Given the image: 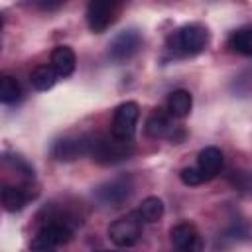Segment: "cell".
<instances>
[{
	"mask_svg": "<svg viewBox=\"0 0 252 252\" xmlns=\"http://www.w3.org/2000/svg\"><path fill=\"white\" fill-rule=\"evenodd\" d=\"M51 67L57 73V77H69L77 67L75 51L69 45H59L51 51Z\"/></svg>",
	"mask_w": 252,
	"mask_h": 252,
	"instance_id": "7c38bea8",
	"label": "cell"
},
{
	"mask_svg": "<svg viewBox=\"0 0 252 252\" xmlns=\"http://www.w3.org/2000/svg\"><path fill=\"white\" fill-rule=\"evenodd\" d=\"M93 136L89 134H79V136H63L53 142L51 146V156L57 161H75L83 156L91 154L93 148Z\"/></svg>",
	"mask_w": 252,
	"mask_h": 252,
	"instance_id": "8992f818",
	"label": "cell"
},
{
	"mask_svg": "<svg viewBox=\"0 0 252 252\" xmlns=\"http://www.w3.org/2000/svg\"><path fill=\"white\" fill-rule=\"evenodd\" d=\"M138 215L146 222H158L163 217V201L159 197H146L138 209Z\"/></svg>",
	"mask_w": 252,
	"mask_h": 252,
	"instance_id": "ac0fdd59",
	"label": "cell"
},
{
	"mask_svg": "<svg viewBox=\"0 0 252 252\" xmlns=\"http://www.w3.org/2000/svg\"><path fill=\"white\" fill-rule=\"evenodd\" d=\"M73 236V228L71 224L63 222V220H49L45 222L37 234L33 236V240L30 242V248L32 250H53V248H59L63 244H67Z\"/></svg>",
	"mask_w": 252,
	"mask_h": 252,
	"instance_id": "277c9868",
	"label": "cell"
},
{
	"mask_svg": "<svg viewBox=\"0 0 252 252\" xmlns=\"http://www.w3.org/2000/svg\"><path fill=\"white\" fill-rule=\"evenodd\" d=\"M120 2L122 0H89L87 24H89L91 32H94V33L106 32L118 16Z\"/></svg>",
	"mask_w": 252,
	"mask_h": 252,
	"instance_id": "52a82bcc",
	"label": "cell"
},
{
	"mask_svg": "<svg viewBox=\"0 0 252 252\" xmlns=\"http://www.w3.org/2000/svg\"><path fill=\"white\" fill-rule=\"evenodd\" d=\"M179 177H181V181H183L185 185H189V187H195V185H201L203 181H207L205 175L201 173V169H199L197 165H195V167H185V169H181Z\"/></svg>",
	"mask_w": 252,
	"mask_h": 252,
	"instance_id": "ffe728a7",
	"label": "cell"
},
{
	"mask_svg": "<svg viewBox=\"0 0 252 252\" xmlns=\"http://www.w3.org/2000/svg\"><path fill=\"white\" fill-rule=\"evenodd\" d=\"M2 24H4V16L0 14V28H2Z\"/></svg>",
	"mask_w": 252,
	"mask_h": 252,
	"instance_id": "7402d4cb",
	"label": "cell"
},
{
	"mask_svg": "<svg viewBox=\"0 0 252 252\" xmlns=\"http://www.w3.org/2000/svg\"><path fill=\"white\" fill-rule=\"evenodd\" d=\"M191 106H193V96L185 89L173 91L169 94V98H167V112L173 118H185V116H189Z\"/></svg>",
	"mask_w": 252,
	"mask_h": 252,
	"instance_id": "5bb4252c",
	"label": "cell"
},
{
	"mask_svg": "<svg viewBox=\"0 0 252 252\" xmlns=\"http://www.w3.org/2000/svg\"><path fill=\"white\" fill-rule=\"evenodd\" d=\"M138 116H140V108L132 100L116 106L114 116H112V136H116L120 140H132L136 134Z\"/></svg>",
	"mask_w": 252,
	"mask_h": 252,
	"instance_id": "ba28073f",
	"label": "cell"
},
{
	"mask_svg": "<svg viewBox=\"0 0 252 252\" xmlns=\"http://www.w3.org/2000/svg\"><path fill=\"white\" fill-rule=\"evenodd\" d=\"M222 163H224L222 152L219 148H215V146H209V148L201 150L199 156H197V167L201 169V173L205 175L207 181L220 173Z\"/></svg>",
	"mask_w": 252,
	"mask_h": 252,
	"instance_id": "30bf717a",
	"label": "cell"
},
{
	"mask_svg": "<svg viewBox=\"0 0 252 252\" xmlns=\"http://www.w3.org/2000/svg\"><path fill=\"white\" fill-rule=\"evenodd\" d=\"M57 79H59V77H57V73L53 71L51 65H39V67H35V69L32 71V75H30L32 87H33L35 91H49V89L55 85Z\"/></svg>",
	"mask_w": 252,
	"mask_h": 252,
	"instance_id": "e0dca14e",
	"label": "cell"
},
{
	"mask_svg": "<svg viewBox=\"0 0 252 252\" xmlns=\"http://www.w3.org/2000/svg\"><path fill=\"white\" fill-rule=\"evenodd\" d=\"M209 43V32L201 24H185L169 37V47L181 55H197Z\"/></svg>",
	"mask_w": 252,
	"mask_h": 252,
	"instance_id": "7a4b0ae2",
	"label": "cell"
},
{
	"mask_svg": "<svg viewBox=\"0 0 252 252\" xmlns=\"http://www.w3.org/2000/svg\"><path fill=\"white\" fill-rule=\"evenodd\" d=\"M0 201L4 205L6 211L10 213H18L22 211L28 201H30V195L22 189V187H16V185H6L2 191H0Z\"/></svg>",
	"mask_w": 252,
	"mask_h": 252,
	"instance_id": "9a60e30c",
	"label": "cell"
},
{
	"mask_svg": "<svg viewBox=\"0 0 252 252\" xmlns=\"http://www.w3.org/2000/svg\"><path fill=\"white\" fill-rule=\"evenodd\" d=\"M171 244L179 250H195L199 246V232L189 222H179L169 230Z\"/></svg>",
	"mask_w": 252,
	"mask_h": 252,
	"instance_id": "8fae6325",
	"label": "cell"
},
{
	"mask_svg": "<svg viewBox=\"0 0 252 252\" xmlns=\"http://www.w3.org/2000/svg\"><path fill=\"white\" fill-rule=\"evenodd\" d=\"M142 217L138 215V211L128 213L126 217H120L118 220H114L108 228V236L116 246L128 248L134 246L140 238H142Z\"/></svg>",
	"mask_w": 252,
	"mask_h": 252,
	"instance_id": "5b68a950",
	"label": "cell"
},
{
	"mask_svg": "<svg viewBox=\"0 0 252 252\" xmlns=\"http://www.w3.org/2000/svg\"><path fill=\"white\" fill-rule=\"evenodd\" d=\"M228 47L234 53L250 57L252 55V28L250 26H242L236 32H232V35L228 37Z\"/></svg>",
	"mask_w": 252,
	"mask_h": 252,
	"instance_id": "2e32d148",
	"label": "cell"
},
{
	"mask_svg": "<svg viewBox=\"0 0 252 252\" xmlns=\"http://www.w3.org/2000/svg\"><path fill=\"white\" fill-rule=\"evenodd\" d=\"M171 114L161 108H156L146 120V134L150 138H163L171 132Z\"/></svg>",
	"mask_w": 252,
	"mask_h": 252,
	"instance_id": "4fadbf2b",
	"label": "cell"
},
{
	"mask_svg": "<svg viewBox=\"0 0 252 252\" xmlns=\"http://www.w3.org/2000/svg\"><path fill=\"white\" fill-rule=\"evenodd\" d=\"M134 193V181L130 175H118L94 189V199L104 207H122Z\"/></svg>",
	"mask_w": 252,
	"mask_h": 252,
	"instance_id": "3957f363",
	"label": "cell"
},
{
	"mask_svg": "<svg viewBox=\"0 0 252 252\" xmlns=\"http://www.w3.org/2000/svg\"><path fill=\"white\" fill-rule=\"evenodd\" d=\"M142 45V35L138 30H124L120 32L108 45V57L114 63H124L130 57H134L138 53Z\"/></svg>",
	"mask_w": 252,
	"mask_h": 252,
	"instance_id": "9c48e42d",
	"label": "cell"
},
{
	"mask_svg": "<svg viewBox=\"0 0 252 252\" xmlns=\"http://www.w3.org/2000/svg\"><path fill=\"white\" fill-rule=\"evenodd\" d=\"M132 154H134L132 140H120L116 136H110V138H94L89 156L93 158V161L100 165H114L128 159Z\"/></svg>",
	"mask_w": 252,
	"mask_h": 252,
	"instance_id": "6da1fadb",
	"label": "cell"
},
{
	"mask_svg": "<svg viewBox=\"0 0 252 252\" xmlns=\"http://www.w3.org/2000/svg\"><path fill=\"white\" fill-rule=\"evenodd\" d=\"M67 0H24V4L39 10V12H55L57 8H61Z\"/></svg>",
	"mask_w": 252,
	"mask_h": 252,
	"instance_id": "44dd1931",
	"label": "cell"
},
{
	"mask_svg": "<svg viewBox=\"0 0 252 252\" xmlns=\"http://www.w3.org/2000/svg\"><path fill=\"white\" fill-rule=\"evenodd\" d=\"M22 94L20 83L10 75H0V102H16Z\"/></svg>",
	"mask_w": 252,
	"mask_h": 252,
	"instance_id": "d6986e66",
	"label": "cell"
}]
</instances>
